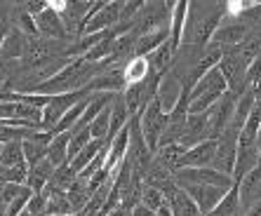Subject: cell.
Returning <instances> with one entry per match:
<instances>
[{"instance_id":"6da1fadb","label":"cell","mask_w":261,"mask_h":216,"mask_svg":"<svg viewBox=\"0 0 261 216\" xmlns=\"http://www.w3.org/2000/svg\"><path fill=\"white\" fill-rule=\"evenodd\" d=\"M174 181L179 188L186 186H214V188H224L231 191L233 188V176H226L221 172H217L214 167H186V169H176Z\"/></svg>"},{"instance_id":"7a4b0ae2","label":"cell","mask_w":261,"mask_h":216,"mask_svg":"<svg viewBox=\"0 0 261 216\" xmlns=\"http://www.w3.org/2000/svg\"><path fill=\"white\" fill-rule=\"evenodd\" d=\"M139 125H141V134L146 139V146L155 155L160 144V137H163L165 127H167V113L163 111L158 99H151V101L144 106V111L139 113Z\"/></svg>"},{"instance_id":"3957f363","label":"cell","mask_w":261,"mask_h":216,"mask_svg":"<svg viewBox=\"0 0 261 216\" xmlns=\"http://www.w3.org/2000/svg\"><path fill=\"white\" fill-rule=\"evenodd\" d=\"M238 139H240V129L233 125L226 127V132L217 139V153H214L212 167L226 176H233L236 155H238Z\"/></svg>"},{"instance_id":"277c9868","label":"cell","mask_w":261,"mask_h":216,"mask_svg":"<svg viewBox=\"0 0 261 216\" xmlns=\"http://www.w3.org/2000/svg\"><path fill=\"white\" fill-rule=\"evenodd\" d=\"M236 103H238V96L233 92H226L219 103L210 111V139L217 141L221 134L226 132V127L233 122V115H236Z\"/></svg>"},{"instance_id":"5b68a950","label":"cell","mask_w":261,"mask_h":216,"mask_svg":"<svg viewBox=\"0 0 261 216\" xmlns=\"http://www.w3.org/2000/svg\"><path fill=\"white\" fill-rule=\"evenodd\" d=\"M26 49H29V38L12 26V29H7L5 38L0 42V61L3 64H17L26 57Z\"/></svg>"},{"instance_id":"8992f818","label":"cell","mask_w":261,"mask_h":216,"mask_svg":"<svg viewBox=\"0 0 261 216\" xmlns=\"http://www.w3.org/2000/svg\"><path fill=\"white\" fill-rule=\"evenodd\" d=\"M249 36V29L245 24L243 19H224L221 26L217 29L214 33L212 42L221 45V47H238V45H243Z\"/></svg>"},{"instance_id":"52a82bcc","label":"cell","mask_w":261,"mask_h":216,"mask_svg":"<svg viewBox=\"0 0 261 216\" xmlns=\"http://www.w3.org/2000/svg\"><path fill=\"white\" fill-rule=\"evenodd\" d=\"M36 26H38V33H40V38H47V40H57V42H73L71 36L66 33V29H64V21H61V17L55 12V10H47L45 12H40L36 17Z\"/></svg>"},{"instance_id":"ba28073f","label":"cell","mask_w":261,"mask_h":216,"mask_svg":"<svg viewBox=\"0 0 261 216\" xmlns=\"http://www.w3.org/2000/svg\"><path fill=\"white\" fill-rule=\"evenodd\" d=\"M214 153H217V141L214 139H207L202 144L193 146L184 153V157L179 160V167L176 169H186V167H212L214 162Z\"/></svg>"},{"instance_id":"9c48e42d","label":"cell","mask_w":261,"mask_h":216,"mask_svg":"<svg viewBox=\"0 0 261 216\" xmlns=\"http://www.w3.org/2000/svg\"><path fill=\"white\" fill-rule=\"evenodd\" d=\"M238 188H240V207H243V214L252 204L261 202V162L249 174H245L243 179L238 181Z\"/></svg>"},{"instance_id":"30bf717a","label":"cell","mask_w":261,"mask_h":216,"mask_svg":"<svg viewBox=\"0 0 261 216\" xmlns=\"http://www.w3.org/2000/svg\"><path fill=\"white\" fill-rule=\"evenodd\" d=\"M184 191L191 195V200L195 202V207L200 209L202 216H210V211H212L214 207L221 202V198L228 193V191H224V188H214V186H186Z\"/></svg>"},{"instance_id":"8fae6325","label":"cell","mask_w":261,"mask_h":216,"mask_svg":"<svg viewBox=\"0 0 261 216\" xmlns=\"http://www.w3.org/2000/svg\"><path fill=\"white\" fill-rule=\"evenodd\" d=\"M181 80L176 78L174 73H165L163 78H160V85H158V92H155V99L160 101V106H163L165 113H170L172 108H174V103L179 101V96H181Z\"/></svg>"},{"instance_id":"7c38bea8","label":"cell","mask_w":261,"mask_h":216,"mask_svg":"<svg viewBox=\"0 0 261 216\" xmlns=\"http://www.w3.org/2000/svg\"><path fill=\"white\" fill-rule=\"evenodd\" d=\"M212 92H217V94H226L228 92V85H226V78L221 75V71H219V66L217 68H212L210 73H205L198 83L191 87V101L193 99H198V96H202V94H212Z\"/></svg>"},{"instance_id":"4fadbf2b","label":"cell","mask_w":261,"mask_h":216,"mask_svg":"<svg viewBox=\"0 0 261 216\" xmlns=\"http://www.w3.org/2000/svg\"><path fill=\"white\" fill-rule=\"evenodd\" d=\"M189 5L186 0H179L172 5L170 14V45L174 47V52L181 49V36H184V26H186V17H189Z\"/></svg>"},{"instance_id":"5bb4252c","label":"cell","mask_w":261,"mask_h":216,"mask_svg":"<svg viewBox=\"0 0 261 216\" xmlns=\"http://www.w3.org/2000/svg\"><path fill=\"white\" fill-rule=\"evenodd\" d=\"M55 165L45 157V160H40L38 165H33V167H29V176H26V188H29L31 193H43L45 186H47L49 181H52V176H55Z\"/></svg>"},{"instance_id":"9a60e30c","label":"cell","mask_w":261,"mask_h":216,"mask_svg":"<svg viewBox=\"0 0 261 216\" xmlns=\"http://www.w3.org/2000/svg\"><path fill=\"white\" fill-rule=\"evenodd\" d=\"M109 111H111V120H109V137H106V144H111V141H113V139H116L129 122V113H127L125 101H122V94L113 96Z\"/></svg>"},{"instance_id":"2e32d148","label":"cell","mask_w":261,"mask_h":216,"mask_svg":"<svg viewBox=\"0 0 261 216\" xmlns=\"http://www.w3.org/2000/svg\"><path fill=\"white\" fill-rule=\"evenodd\" d=\"M261 162V153L256 146H238L236 155V167H233V181H240L245 174H249L252 169Z\"/></svg>"},{"instance_id":"e0dca14e","label":"cell","mask_w":261,"mask_h":216,"mask_svg":"<svg viewBox=\"0 0 261 216\" xmlns=\"http://www.w3.org/2000/svg\"><path fill=\"white\" fill-rule=\"evenodd\" d=\"M165 204L170 207L172 216H202L200 209L195 207V202L191 200V195L184 188H176L170 198L165 200Z\"/></svg>"},{"instance_id":"ac0fdd59","label":"cell","mask_w":261,"mask_h":216,"mask_svg":"<svg viewBox=\"0 0 261 216\" xmlns=\"http://www.w3.org/2000/svg\"><path fill=\"white\" fill-rule=\"evenodd\" d=\"M43 195L47 198V214L45 216H71V214H75V211H73V204L68 202V195L64 191H55V188L45 186Z\"/></svg>"},{"instance_id":"d6986e66","label":"cell","mask_w":261,"mask_h":216,"mask_svg":"<svg viewBox=\"0 0 261 216\" xmlns=\"http://www.w3.org/2000/svg\"><path fill=\"white\" fill-rule=\"evenodd\" d=\"M174 47L170 45V40L163 42L155 52H151L146 59H148V66H151L153 73H158V75H165V73L170 71V66L174 64Z\"/></svg>"},{"instance_id":"ffe728a7","label":"cell","mask_w":261,"mask_h":216,"mask_svg":"<svg viewBox=\"0 0 261 216\" xmlns=\"http://www.w3.org/2000/svg\"><path fill=\"white\" fill-rule=\"evenodd\" d=\"M122 75H125V85H139L151 75V66L146 57H132V59L122 66Z\"/></svg>"},{"instance_id":"44dd1931","label":"cell","mask_w":261,"mask_h":216,"mask_svg":"<svg viewBox=\"0 0 261 216\" xmlns=\"http://www.w3.org/2000/svg\"><path fill=\"white\" fill-rule=\"evenodd\" d=\"M210 216H243V207H240V188L233 183V188L226 193L221 202L210 211Z\"/></svg>"},{"instance_id":"7402d4cb","label":"cell","mask_w":261,"mask_h":216,"mask_svg":"<svg viewBox=\"0 0 261 216\" xmlns=\"http://www.w3.org/2000/svg\"><path fill=\"white\" fill-rule=\"evenodd\" d=\"M170 40V29L155 31V33H148V36L137 38V45H134V57H148L151 52L163 45V42Z\"/></svg>"},{"instance_id":"603a6c76","label":"cell","mask_w":261,"mask_h":216,"mask_svg":"<svg viewBox=\"0 0 261 216\" xmlns=\"http://www.w3.org/2000/svg\"><path fill=\"white\" fill-rule=\"evenodd\" d=\"M68 141H71V132H64V134H55L52 144L47 146V160L55 167L68 165Z\"/></svg>"},{"instance_id":"cb8c5ba5","label":"cell","mask_w":261,"mask_h":216,"mask_svg":"<svg viewBox=\"0 0 261 216\" xmlns=\"http://www.w3.org/2000/svg\"><path fill=\"white\" fill-rule=\"evenodd\" d=\"M103 146H106V141H94V139H92L90 144H87L85 148L78 153V155H75L71 162H68V165L73 167V172H75V174H80V172H83V169H85L87 165H90V162L94 160L99 153H101Z\"/></svg>"},{"instance_id":"d4e9b609","label":"cell","mask_w":261,"mask_h":216,"mask_svg":"<svg viewBox=\"0 0 261 216\" xmlns=\"http://www.w3.org/2000/svg\"><path fill=\"white\" fill-rule=\"evenodd\" d=\"M66 195H68V202L73 204V211H75V214H80V211L87 207V202L92 200V193L83 179H75V183L66 191Z\"/></svg>"},{"instance_id":"484cf974","label":"cell","mask_w":261,"mask_h":216,"mask_svg":"<svg viewBox=\"0 0 261 216\" xmlns=\"http://www.w3.org/2000/svg\"><path fill=\"white\" fill-rule=\"evenodd\" d=\"M24 150H21V141H12V144L3 146V153H0V169L7 167H19L24 165Z\"/></svg>"},{"instance_id":"4316f807","label":"cell","mask_w":261,"mask_h":216,"mask_svg":"<svg viewBox=\"0 0 261 216\" xmlns=\"http://www.w3.org/2000/svg\"><path fill=\"white\" fill-rule=\"evenodd\" d=\"M75 179H78V174L73 172L71 165H61V167L55 169V176H52V181H49L47 186L55 188V191H64V193H66L68 188L75 183Z\"/></svg>"},{"instance_id":"83f0119b","label":"cell","mask_w":261,"mask_h":216,"mask_svg":"<svg viewBox=\"0 0 261 216\" xmlns=\"http://www.w3.org/2000/svg\"><path fill=\"white\" fill-rule=\"evenodd\" d=\"M14 21H17V26H14V29L21 31V33H24L29 40H38V38H40V33H38V26H36V19L26 12L24 5L17 10V14H14Z\"/></svg>"},{"instance_id":"f1b7e54d","label":"cell","mask_w":261,"mask_h":216,"mask_svg":"<svg viewBox=\"0 0 261 216\" xmlns=\"http://www.w3.org/2000/svg\"><path fill=\"white\" fill-rule=\"evenodd\" d=\"M109 120H111V111L106 108V111H101V113L90 122L87 129H90L94 141H106V137H109Z\"/></svg>"},{"instance_id":"f546056e","label":"cell","mask_w":261,"mask_h":216,"mask_svg":"<svg viewBox=\"0 0 261 216\" xmlns=\"http://www.w3.org/2000/svg\"><path fill=\"white\" fill-rule=\"evenodd\" d=\"M90 141H92V134H90V129H87V127H85V129H73V132H71V141H68V162L78 155L80 150L85 148Z\"/></svg>"},{"instance_id":"4dcf8cb0","label":"cell","mask_w":261,"mask_h":216,"mask_svg":"<svg viewBox=\"0 0 261 216\" xmlns=\"http://www.w3.org/2000/svg\"><path fill=\"white\" fill-rule=\"evenodd\" d=\"M21 150H24V160L29 167H33V165H38L40 160H45L47 157V148H43V146L33 144V141H21Z\"/></svg>"},{"instance_id":"1f68e13d","label":"cell","mask_w":261,"mask_h":216,"mask_svg":"<svg viewBox=\"0 0 261 216\" xmlns=\"http://www.w3.org/2000/svg\"><path fill=\"white\" fill-rule=\"evenodd\" d=\"M141 204H144V207H148V209L155 214L160 207H165V195L158 191V188L144 186V193H141Z\"/></svg>"},{"instance_id":"d6a6232c","label":"cell","mask_w":261,"mask_h":216,"mask_svg":"<svg viewBox=\"0 0 261 216\" xmlns=\"http://www.w3.org/2000/svg\"><path fill=\"white\" fill-rule=\"evenodd\" d=\"M26 211L31 216H45L47 214V198H45L43 193H33L29 204H26Z\"/></svg>"},{"instance_id":"836d02e7","label":"cell","mask_w":261,"mask_h":216,"mask_svg":"<svg viewBox=\"0 0 261 216\" xmlns=\"http://www.w3.org/2000/svg\"><path fill=\"white\" fill-rule=\"evenodd\" d=\"M21 191H24V186H14V183H7V186L3 188V193H0V202L7 207V204L14 202V200L21 195Z\"/></svg>"},{"instance_id":"e575fe53","label":"cell","mask_w":261,"mask_h":216,"mask_svg":"<svg viewBox=\"0 0 261 216\" xmlns=\"http://www.w3.org/2000/svg\"><path fill=\"white\" fill-rule=\"evenodd\" d=\"M132 216H155V214H153L148 207H144V204H137L132 209Z\"/></svg>"},{"instance_id":"d590c367","label":"cell","mask_w":261,"mask_h":216,"mask_svg":"<svg viewBox=\"0 0 261 216\" xmlns=\"http://www.w3.org/2000/svg\"><path fill=\"white\" fill-rule=\"evenodd\" d=\"M243 216H261V202H256V204H252L247 211H245Z\"/></svg>"},{"instance_id":"8d00e7d4","label":"cell","mask_w":261,"mask_h":216,"mask_svg":"<svg viewBox=\"0 0 261 216\" xmlns=\"http://www.w3.org/2000/svg\"><path fill=\"white\" fill-rule=\"evenodd\" d=\"M109 216H132V211H127V209H122V207H118V209H113Z\"/></svg>"},{"instance_id":"74e56055","label":"cell","mask_w":261,"mask_h":216,"mask_svg":"<svg viewBox=\"0 0 261 216\" xmlns=\"http://www.w3.org/2000/svg\"><path fill=\"white\" fill-rule=\"evenodd\" d=\"M155 216H172V211H170V207L165 204V207H160L158 211H155Z\"/></svg>"},{"instance_id":"f35d334b","label":"cell","mask_w":261,"mask_h":216,"mask_svg":"<svg viewBox=\"0 0 261 216\" xmlns=\"http://www.w3.org/2000/svg\"><path fill=\"white\" fill-rule=\"evenodd\" d=\"M0 153H3V144H0Z\"/></svg>"},{"instance_id":"ab89813d","label":"cell","mask_w":261,"mask_h":216,"mask_svg":"<svg viewBox=\"0 0 261 216\" xmlns=\"http://www.w3.org/2000/svg\"><path fill=\"white\" fill-rule=\"evenodd\" d=\"M0 29H3V26H0Z\"/></svg>"}]
</instances>
